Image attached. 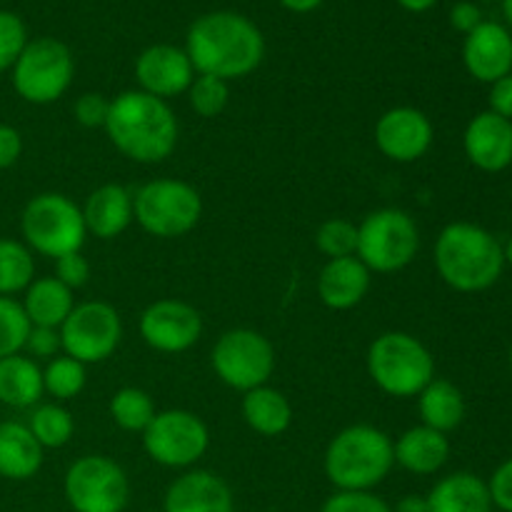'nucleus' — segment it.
<instances>
[{"instance_id": "obj_1", "label": "nucleus", "mask_w": 512, "mask_h": 512, "mask_svg": "<svg viewBox=\"0 0 512 512\" xmlns=\"http://www.w3.org/2000/svg\"><path fill=\"white\" fill-rule=\"evenodd\" d=\"M185 53L198 75L238 80L258 70L265 38L258 25L233 10H215L195 18L185 38Z\"/></svg>"}, {"instance_id": "obj_2", "label": "nucleus", "mask_w": 512, "mask_h": 512, "mask_svg": "<svg viewBox=\"0 0 512 512\" xmlns=\"http://www.w3.org/2000/svg\"><path fill=\"white\" fill-rule=\"evenodd\" d=\"M105 133L125 158L145 165L163 163L178 145V118L168 100L125 90L110 100Z\"/></svg>"}, {"instance_id": "obj_3", "label": "nucleus", "mask_w": 512, "mask_h": 512, "mask_svg": "<svg viewBox=\"0 0 512 512\" xmlns=\"http://www.w3.org/2000/svg\"><path fill=\"white\" fill-rule=\"evenodd\" d=\"M435 270L458 293H483L505 270V253L490 230L475 223H450L435 240Z\"/></svg>"}, {"instance_id": "obj_4", "label": "nucleus", "mask_w": 512, "mask_h": 512, "mask_svg": "<svg viewBox=\"0 0 512 512\" xmlns=\"http://www.w3.org/2000/svg\"><path fill=\"white\" fill-rule=\"evenodd\" d=\"M395 465L393 440L375 425H348L325 450L323 468L330 483L345 493H370Z\"/></svg>"}, {"instance_id": "obj_5", "label": "nucleus", "mask_w": 512, "mask_h": 512, "mask_svg": "<svg viewBox=\"0 0 512 512\" xmlns=\"http://www.w3.org/2000/svg\"><path fill=\"white\" fill-rule=\"evenodd\" d=\"M368 375L390 398H415L435 378V360L415 335L390 330L370 343Z\"/></svg>"}, {"instance_id": "obj_6", "label": "nucleus", "mask_w": 512, "mask_h": 512, "mask_svg": "<svg viewBox=\"0 0 512 512\" xmlns=\"http://www.w3.org/2000/svg\"><path fill=\"white\" fill-rule=\"evenodd\" d=\"M20 233L25 245L45 258H63L80 253L85 243L83 208L63 193H40L23 208Z\"/></svg>"}, {"instance_id": "obj_7", "label": "nucleus", "mask_w": 512, "mask_h": 512, "mask_svg": "<svg viewBox=\"0 0 512 512\" xmlns=\"http://www.w3.org/2000/svg\"><path fill=\"white\" fill-rule=\"evenodd\" d=\"M203 215V198L190 183L155 178L133 195V220L153 238H183Z\"/></svg>"}, {"instance_id": "obj_8", "label": "nucleus", "mask_w": 512, "mask_h": 512, "mask_svg": "<svg viewBox=\"0 0 512 512\" xmlns=\"http://www.w3.org/2000/svg\"><path fill=\"white\" fill-rule=\"evenodd\" d=\"M420 250V230L405 210L380 208L358 225V255L370 273H398Z\"/></svg>"}, {"instance_id": "obj_9", "label": "nucleus", "mask_w": 512, "mask_h": 512, "mask_svg": "<svg viewBox=\"0 0 512 512\" xmlns=\"http://www.w3.org/2000/svg\"><path fill=\"white\" fill-rule=\"evenodd\" d=\"M75 75L68 45L55 38L28 40L13 65V88L25 103L50 105L63 98Z\"/></svg>"}, {"instance_id": "obj_10", "label": "nucleus", "mask_w": 512, "mask_h": 512, "mask_svg": "<svg viewBox=\"0 0 512 512\" xmlns=\"http://www.w3.org/2000/svg\"><path fill=\"white\" fill-rule=\"evenodd\" d=\"M210 360L215 375L228 388L248 393L260 385H268L275 370V348L258 330L235 328L220 335Z\"/></svg>"}, {"instance_id": "obj_11", "label": "nucleus", "mask_w": 512, "mask_h": 512, "mask_svg": "<svg viewBox=\"0 0 512 512\" xmlns=\"http://www.w3.org/2000/svg\"><path fill=\"white\" fill-rule=\"evenodd\" d=\"M143 448L163 468H190L208 453L210 430L190 410H163L143 430Z\"/></svg>"}, {"instance_id": "obj_12", "label": "nucleus", "mask_w": 512, "mask_h": 512, "mask_svg": "<svg viewBox=\"0 0 512 512\" xmlns=\"http://www.w3.org/2000/svg\"><path fill=\"white\" fill-rule=\"evenodd\" d=\"M123 338V320L118 310L105 300H88L75 305L73 313L60 325V345L68 358L78 363H103Z\"/></svg>"}, {"instance_id": "obj_13", "label": "nucleus", "mask_w": 512, "mask_h": 512, "mask_svg": "<svg viewBox=\"0 0 512 512\" xmlns=\"http://www.w3.org/2000/svg\"><path fill=\"white\" fill-rule=\"evenodd\" d=\"M65 498L75 512H123L130 498L128 475L105 455H85L65 473Z\"/></svg>"}, {"instance_id": "obj_14", "label": "nucleus", "mask_w": 512, "mask_h": 512, "mask_svg": "<svg viewBox=\"0 0 512 512\" xmlns=\"http://www.w3.org/2000/svg\"><path fill=\"white\" fill-rule=\"evenodd\" d=\"M138 328L145 345L158 353H185L203 335V318L193 305L163 298L143 310Z\"/></svg>"}, {"instance_id": "obj_15", "label": "nucleus", "mask_w": 512, "mask_h": 512, "mask_svg": "<svg viewBox=\"0 0 512 512\" xmlns=\"http://www.w3.org/2000/svg\"><path fill=\"white\" fill-rule=\"evenodd\" d=\"M435 140L428 115L410 105L385 110L375 123V145L393 163H415L430 150Z\"/></svg>"}, {"instance_id": "obj_16", "label": "nucleus", "mask_w": 512, "mask_h": 512, "mask_svg": "<svg viewBox=\"0 0 512 512\" xmlns=\"http://www.w3.org/2000/svg\"><path fill=\"white\" fill-rule=\"evenodd\" d=\"M135 80L143 93L168 100L188 93L190 83L195 80V68L185 48L158 43L145 48L135 58Z\"/></svg>"}, {"instance_id": "obj_17", "label": "nucleus", "mask_w": 512, "mask_h": 512, "mask_svg": "<svg viewBox=\"0 0 512 512\" xmlns=\"http://www.w3.org/2000/svg\"><path fill=\"white\" fill-rule=\"evenodd\" d=\"M463 63L468 73L480 83L493 85L495 80L512 73V35L505 25L483 20L473 33L465 35Z\"/></svg>"}, {"instance_id": "obj_18", "label": "nucleus", "mask_w": 512, "mask_h": 512, "mask_svg": "<svg viewBox=\"0 0 512 512\" xmlns=\"http://www.w3.org/2000/svg\"><path fill=\"white\" fill-rule=\"evenodd\" d=\"M463 148L470 163L483 173H503L512 165V120L500 115L478 113L468 123Z\"/></svg>"}, {"instance_id": "obj_19", "label": "nucleus", "mask_w": 512, "mask_h": 512, "mask_svg": "<svg viewBox=\"0 0 512 512\" xmlns=\"http://www.w3.org/2000/svg\"><path fill=\"white\" fill-rule=\"evenodd\" d=\"M165 512H233V493L215 473L190 470L165 493Z\"/></svg>"}, {"instance_id": "obj_20", "label": "nucleus", "mask_w": 512, "mask_h": 512, "mask_svg": "<svg viewBox=\"0 0 512 512\" xmlns=\"http://www.w3.org/2000/svg\"><path fill=\"white\" fill-rule=\"evenodd\" d=\"M370 270L358 255L335 258L318 275V298L330 310H350L365 300L370 290Z\"/></svg>"}, {"instance_id": "obj_21", "label": "nucleus", "mask_w": 512, "mask_h": 512, "mask_svg": "<svg viewBox=\"0 0 512 512\" xmlns=\"http://www.w3.org/2000/svg\"><path fill=\"white\" fill-rule=\"evenodd\" d=\"M85 230L100 240H113L133 223V193L120 183H105L83 205Z\"/></svg>"}, {"instance_id": "obj_22", "label": "nucleus", "mask_w": 512, "mask_h": 512, "mask_svg": "<svg viewBox=\"0 0 512 512\" xmlns=\"http://www.w3.org/2000/svg\"><path fill=\"white\" fill-rule=\"evenodd\" d=\"M395 463L403 470L415 475H433L448 463L450 458V440L445 433L418 425L400 435L393 443Z\"/></svg>"}, {"instance_id": "obj_23", "label": "nucleus", "mask_w": 512, "mask_h": 512, "mask_svg": "<svg viewBox=\"0 0 512 512\" xmlns=\"http://www.w3.org/2000/svg\"><path fill=\"white\" fill-rule=\"evenodd\" d=\"M43 468V445L28 425L18 420L0 423V478L30 480Z\"/></svg>"}, {"instance_id": "obj_24", "label": "nucleus", "mask_w": 512, "mask_h": 512, "mask_svg": "<svg viewBox=\"0 0 512 512\" xmlns=\"http://www.w3.org/2000/svg\"><path fill=\"white\" fill-rule=\"evenodd\" d=\"M428 512H493L488 483L473 473H453L428 495Z\"/></svg>"}, {"instance_id": "obj_25", "label": "nucleus", "mask_w": 512, "mask_h": 512, "mask_svg": "<svg viewBox=\"0 0 512 512\" xmlns=\"http://www.w3.org/2000/svg\"><path fill=\"white\" fill-rule=\"evenodd\" d=\"M73 308V290L65 288L55 275L35 278L33 283L25 288L23 310L25 315H28L30 325L60 330V325L65 323V318H68L70 313H73Z\"/></svg>"}, {"instance_id": "obj_26", "label": "nucleus", "mask_w": 512, "mask_h": 512, "mask_svg": "<svg viewBox=\"0 0 512 512\" xmlns=\"http://www.w3.org/2000/svg\"><path fill=\"white\" fill-rule=\"evenodd\" d=\"M43 393V370L33 358L18 353L0 360V403L8 408H35Z\"/></svg>"}, {"instance_id": "obj_27", "label": "nucleus", "mask_w": 512, "mask_h": 512, "mask_svg": "<svg viewBox=\"0 0 512 512\" xmlns=\"http://www.w3.org/2000/svg\"><path fill=\"white\" fill-rule=\"evenodd\" d=\"M243 418L258 435L278 438L293 425V405L280 390L260 385L243 393Z\"/></svg>"}, {"instance_id": "obj_28", "label": "nucleus", "mask_w": 512, "mask_h": 512, "mask_svg": "<svg viewBox=\"0 0 512 512\" xmlns=\"http://www.w3.org/2000/svg\"><path fill=\"white\" fill-rule=\"evenodd\" d=\"M418 410L423 425L448 435L463 425L468 408H465V398L458 385L443 378H433L418 395Z\"/></svg>"}, {"instance_id": "obj_29", "label": "nucleus", "mask_w": 512, "mask_h": 512, "mask_svg": "<svg viewBox=\"0 0 512 512\" xmlns=\"http://www.w3.org/2000/svg\"><path fill=\"white\" fill-rule=\"evenodd\" d=\"M35 280L33 250L13 238H0V295L20 293Z\"/></svg>"}, {"instance_id": "obj_30", "label": "nucleus", "mask_w": 512, "mask_h": 512, "mask_svg": "<svg viewBox=\"0 0 512 512\" xmlns=\"http://www.w3.org/2000/svg\"><path fill=\"white\" fill-rule=\"evenodd\" d=\"M30 433L35 435L40 445L45 448H63L70 443L75 433V420L70 415V410H65L58 403H45L35 405V410L30 413L28 420Z\"/></svg>"}, {"instance_id": "obj_31", "label": "nucleus", "mask_w": 512, "mask_h": 512, "mask_svg": "<svg viewBox=\"0 0 512 512\" xmlns=\"http://www.w3.org/2000/svg\"><path fill=\"white\" fill-rule=\"evenodd\" d=\"M110 418L125 433H143L155 418V403L145 390L120 388L110 398Z\"/></svg>"}, {"instance_id": "obj_32", "label": "nucleus", "mask_w": 512, "mask_h": 512, "mask_svg": "<svg viewBox=\"0 0 512 512\" xmlns=\"http://www.w3.org/2000/svg\"><path fill=\"white\" fill-rule=\"evenodd\" d=\"M85 380H88V373H85V365L78 363V360L68 358V355H60V358L48 360L43 370V385L45 393H50L58 400H70L75 395L83 393Z\"/></svg>"}, {"instance_id": "obj_33", "label": "nucleus", "mask_w": 512, "mask_h": 512, "mask_svg": "<svg viewBox=\"0 0 512 512\" xmlns=\"http://www.w3.org/2000/svg\"><path fill=\"white\" fill-rule=\"evenodd\" d=\"M30 328L33 325L25 315L23 303L0 295V360L18 355L25 348Z\"/></svg>"}, {"instance_id": "obj_34", "label": "nucleus", "mask_w": 512, "mask_h": 512, "mask_svg": "<svg viewBox=\"0 0 512 512\" xmlns=\"http://www.w3.org/2000/svg\"><path fill=\"white\" fill-rule=\"evenodd\" d=\"M315 245L328 260L350 258L358 250V225L345 218H330L315 233Z\"/></svg>"}, {"instance_id": "obj_35", "label": "nucleus", "mask_w": 512, "mask_h": 512, "mask_svg": "<svg viewBox=\"0 0 512 512\" xmlns=\"http://www.w3.org/2000/svg\"><path fill=\"white\" fill-rule=\"evenodd\" d=\"M190 108L200 115V118H215L228 108L230 88L228 80L213 78V75H198L188 88Z\"/></svg>"}, {"instance_id": "obj_36", "label": "nucleus", "mask_w": 512, "mask_h": 512, "mask_svg": "<svg viewBox=\"0 0 512 512\" xmlns=\"http://www.w3.org/2000/svg\"><path fill=\"white\" fill-rule=\"evenodd\" d=\"M25 45H28V28H25L23 18L10 10H0V73L13 70Z\"/></svg>"}, {"instance_id": "obj_37", "label": "nucleus", "mask_w": 512, "mask_h": 512, "mask_svg": "<svg viewBox=\"0 0 512 512\" xmlns=\"http://www.w3.org/2000/svg\"><path fill=\"white\" fill-rule=\"evenodd\" d=\"M320 512H393L383 498L373 493H335L333 498L325 500Z\"/></svg>"}, {"instance_id": "obj_38", "label": "nucleus", "mask_w": 512, "mask_h": 512, "mask_svg": "<svg viewBox=\"0 0 512 512\" xmlns=\"http://www.w3.org/2000/svg\"><path fill=\"white\" fill-rule=\"evenodd\" d=\"M110 100L100 93H83L73 105V115L83 128H105Z\"/></svg>"}, {"instance_id": "obj_39", "label": "nucleus", "mask_w": 512, "mask_h": 512, "mask_svg": "<svg viewBox=\"0 0 512 512\" xmlns=\"http://www.w3.org/2000/svg\"><path fill=\"white\" fill-rule=\"evenodd\" d=\"M55 278L70 290L83 288L90 280V263L83 253H68L55 260Z\"/></svg>"}, {"instance_id": "obj_40", "label": "nucleus", "mask_w": 512, "mask_h": 512, "mask_svg": "<svg viewBox=\"0 0 512 512\" xmlns=\"http://www.w3.org/2000/svg\"><path fill=\"white\" fill-rule=\"evenodd\" d=\"M23 350H28V358H33V360L58 358V350H63V345H60V330L38 328V325H33L28 333V340H25Z\"/></svg>"}, {"instance_id": "obj_41", "label": "nucleus", "mask_w": 512, "mask_h": 512, "mask_svg": "<svg viewBox=\"0 0 512 512\" xmlns=\"http://www.w3.org/2000/svg\"><path fill=\"white\" fill-rule=\"evenodd\" d=\"M490 498H493L495 508L503 512H512V458L505 460L498 470L493 473L488 483Z\"/></svg>"}, {"instance_id": "obj_42", "label": "nucleus", "mask_w": 512, "mask_h": 512, "mask_svg": "<svg viewBox=\"0 0 512 512\" xmlns=\"http://www.w3.org/2000/svg\"><path fill=\"white\" fill-rule=\"evenodd\" d=\"M23 155V135L13 125L0 123V170L13 168Z\"/></svg>"}, {"instance_id": "obj_43", "label": "nucleus", "mask_w": 512, "mask_h": 512, "mask_svg": "<svg viewBox=\"0 0 512 512\" xmlns=\"http://www.w3.org/2000/svg\"><path fill=\"white\" fill-rule=\"evenodd\" d=\"M483 23V10L473 3V0H460L450 8V25H453L458 33H473L478 25Z\"/></svg>"}, {"instance_id": "obj_44", "label": "nucleus", "mask_w": 512, "mask_h": 512, "mask_svg": "<svg viewBox=\"0 0 512 512\" xmlns=\"http://www.w3.org/2000/svg\"><path fill=\"white\" fill-rule=\"evenodd\" d=\"M490 113L512 120V73L490 85Z\"/></svg>"}, {"instance_id": "obj_45", "label": "nucleus", "mask_w": 512, "mask_h": 512, "mask_svg": "<svg viewBox=\"0 0 512 512\" xmlns=\"http://www.w3.org/2000/svg\"><path fill=\"white\" fill-rule=\"evenodd\" d=\"M393 512H428V498L423 495H405Z\"/></svg>"}, {"instance_id": "obj_46", "label": "nucleus", "mask_w": 512, "mask_h": 512, "mask_svg": "<svg viewBox=\"0 0 512 512\" xmlns=\"http://www.w3.org/2000/svg\"><path fill=\"white\" fill-rule=\"evenodd\" d=\"M283 8H288L290 13H313L323 5V0H280Z\"/></svg>"}, {"instance_id": "obj_47", "label": "nucleus", "mask_w": 512, "mask_h": 512, "mask_svg": "<svg viewBox=\"0 0 512 512\" xmlns=\"http://www.w3.org/2000/svg\"><path fill=\"white\" fill-rule=\"evenodd\" d=\"M395 3L403 10H408V13H425V10L433 8L438 0H395Z\"/></svg>"}, {"instance_id": "obj_48", "label": "nucleus", "mask_w": 512, "mask_h": 512, "mask_svg": "<svg viewBox=\"0 0 512 512\" xmlns=\"http://www.w3.org/2000/svg\"><path fill=\"white\" fill-rule=\"evenodd\" d=\"M503 13H505V20L512 25V0H503Z\"/></svg>"}, {"instance_id": "obj_49", "label": "nucleus", "mask_w": 512, "mask_h": 512, "mask_svg": "<svg viewBox=\"0 0 512 512\" xmlns=\"http://www.w3.org/2000/svg\"><path fill=\"white\" fill-rule=\"evenodd\" d=\"M503 253H505V263H508L510 268H512V238L508 240V245H505V248H503Z\"/></svg>"}, {"instance_id": "obj_50", "label": "nucleus", "mask_w": 512, "mask_h": 512, "mask_svg": "<svg viewBox=\"0 0 512 512\" xmlns=\"http://www.w3.org/2000/svg\"><path fill=\"white\" fill-rule=\"evenodd\" d=\"M510 368H512V345H510Z\"/></svg>"}]
</instances>
